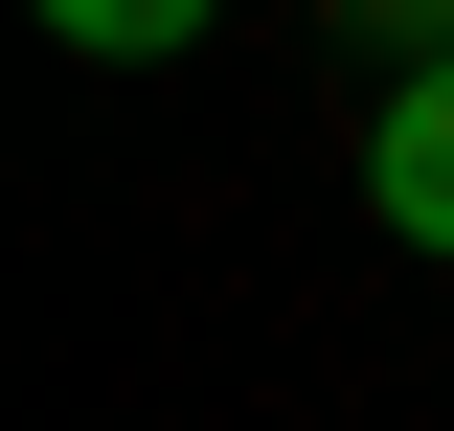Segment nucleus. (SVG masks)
Wrapping results in <instances>:
<instances>
[{
    "label": "nucleus",
    "instance_id": "f03ea898",
    "mask_svg": "<svg viewBox=\"0 0 454 431\" xmlns=\"http://www.w3.org/2000/svg\"><path fill=\"white\" fill-rule=\"evenodd\" d=\"M23 23H46V46H91V68H182L227 0H23Z\"/></svg>",
    "mask_w": 454,
    "mask_h": 431
},
{
    "label": "nucleus",
    "instance_id": "f257e3e1",
    "mask_svg": "<svg viewBox=\"0 0 454 431\" xmlns=\"http://www.w3.org/2000/svg\"><path fill=\"white\" fill-rule=\"evenodd\" d=\"M364 205H387L409 250H454V46L387 68V114H364Z\"/></svg>",
    "mask_w": 454,
    "mask_h": 431
}]
</instances>
